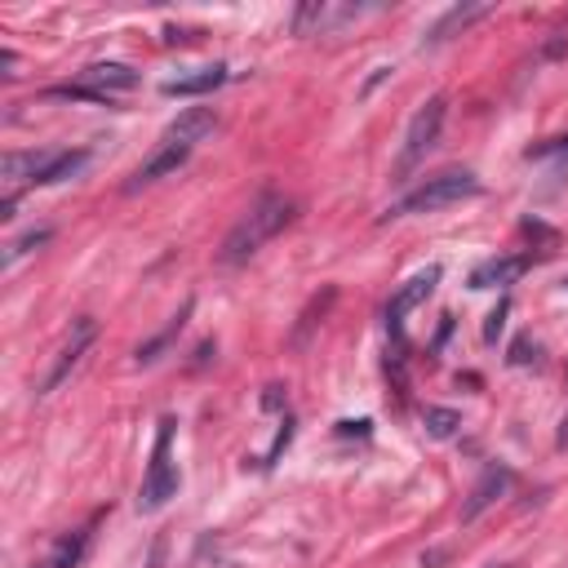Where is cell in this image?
<instances>
[{
    "mask_svg": "<svg viewBox=\"0 0 568 568\" xmlns=\"http://www.w3.org/2000/svg\"><path fill=\"white\" fill-rule=\"evenodd\" d=\"M173 417H160L155 426V444H151V462L142 475V493H138V510H160L173 493H178V466H173Z\"/></svg>",
    "mask_w": 568,
    "mask_h": 568,
    "instance_id": "3",
    "label": "cell"
},
{
    "mask_svg": "<svg viewBox=\"0 0 568 568\" xmlns=\"http://www.w3.org/2000/svg\"><path fill=\"white\" fill-rule=\"evenodd\" d=\"M470 195H479V178L466 173V169H448V173L426 178L417 191H408V195H404L399 204H390L386 213H390V217H399V213H435V209L462 204V200H470Z\"/></svg>",
    "mask_w": 568,
    "mask_h": 568,
    "instance_id": "2",
    "label": "cell"
},
{
    "mask_svg": "<svg viewBox=\"0 0 568 568\" xmlns=\"http://www.w3.org/2000/svg\"><path fill=\"white\" fill-rule=\"evenodd\" d=\"M528 160H550V155H568V133H559V138H546V142H532L528 151H524Z\"/></svg>",
    "mask_w": 568,
    "mask_h": 568,
    "instance_id": "18",
    "label": "cell"
},
{
    "mask_svg": "<svg viewBox=\"0 0 568 568\" xmlns=\"http://www.w3.org/2000/svg\"><path fill=\"white\" fill-rule=\"evenodd\" d=\"M186 164V146H160L138 173H133V182H129V191H138V186H151V182H160V178H169V173H178Z\"/></svg>",
    "mask_w": 568,
    "mask_h": 568,
    "instance_id": "13",
    "label": "cell"
},
{
    "mask_svg": "<svg viewBox=\"0 0 568 568\" xmlns=\"http://www.w3.org/2000/svg\"><path fill=\"white\" fill-rule=\"evenodd\" d=\"M501 315H506V306H497V311L488 315V328H484V337H488V342H493V337L501 333Z\"/></svg>",
    "mask_w": 568,
    "mask_h": 568,
    "instance_id": "20",
    "label": "cell"
},
{
    "mask_svg": "<svg viewBox=\"0 0 568 568\" xmlns=\"http://www.w3.org/2000/svg\"><path fill=\"white\" fill-rule=\"evenodd\" d=\"M422 422H426V430H430L435 439H448V435L462 426V417H457L453 408H426V417H422Z\"/></svg>",
    "mask_w": 568,
    "mask_h": 568,
    "instance_id": "17",
    "label": "cell"
},
{
    "mask_svg": "<svg viewBox=\"0 0 568 568\" xmlns=\"http://www.w3.org/2000/svg\"><path fill=\"white\" fill-rule=\"evenodd\" d=\"M364 13H373V9H355V4H302V9L293 13V27H297L302 36H324V31H333V27H342V22H355V18H364Z\"/></svg>",
    "mask_w": 568,
    "mask_h": 568,
    "instance_id": "8",
    "label": "cell"
},
{
    "mask_svg": "<svg viewBox=\"0 0 568 568\" xmlns=\"http://www.w3.org/2000/svg\"><path fill=\"white\" fill-rule=\"evenodd\" d=\"M528 271V257L524 253H506V257H488L470 271V288H506L515 284L519 275Z\"/></svg>",
    "mask_w": 568,
    "mask_h": 568,
    "instance_id": "10",
    "label": "cell"
},
{
    "mask_svg": "<svg viewBox=\"0 0 568 568\" xmlns=\"http://www.w3.org/2000/svg\"><path fill=\"white\" fill-rule=\"evenodd\" d=\"M439 129H444V98H430V102H422L413 111V120L404 129V146H399V160H395V182H408V173L439 142Z\"/></svg>",
    "mask_w": 568,
    "mask_h": 568,
    "instance_id": "4",
    "label": "cell"
},
{
    "mask_svg": "<svg viewBox=\"0 0 568 568\" xmlns=\"http://www.w3.org/2000/svg\"><path fill=\"white\" fill-rule=\"evenodd\" d=\"M226 67L222 62H213V67H195V71H186V75H173V80H164L160 89L169 93V98H195V93H213L217 84H226Z\"/></svg>",
    "mask_w": 568,
    "mask_h": 568,
    "instance_id": "11",
    "label": "cell"
},
{
    "mask_svg": "<svg viewBox=\"0 0 568 568\" xmlns=\"http://www.w3.org/2000/svg\"><path fill=\"white\" fill-rule=\"evenodd\" d=\"M293 222V200L288 195H275V191H266V195H257L248 209H244V217L226 231V240H222V266H240V262H248L266 240H275L284 226Z\"/></svg>",
    "mask_w": 568,
    "mask_h": 568,
    "instance_id": "1",
    "label": "cell"
},
{
    "mask_svg": "<svg viewBox=\"0 0 568 568\" xmlns=\"http://www.w3.org/2000/svg\"><path fill=\"white\" fill-rule=\"evenodd\" d=\"M44 240H49V231H31V235L13 240V244H9V253H4V266H13V262H18V257L31 248V244H44Z\"/></svg>",
    "mask_w": 568,
    "mask_h": 568,
    "instance_id": "19",
    "label": "cell"
},
{
    "mask_svg": "<svg viewBox=\"0 0 568 568\" xmlns=\"http://www.w3.org/2000/svg\"><path fill=\"white\" fill-rule=\"evenodd\" d=\"M488 13V4H453L430 31H426V44H439V40H448L453 31H462V27H470L475 18H484Z\"/></svg>",
    "mask_w": 568,
    "mask_h": 568,
    "instance_id": "14",
    "label": "cell"
},
{
    "mask_svg": "<svg viewBox=\"0 0 568 568\" xmlns=\"http://www.w3.org/2000/svg\"><path fill=\"white\" fill-rule=\"evenodd\" d=\"M80 89H89L93 93V102H111L115 93H129V89H138V71L133 67H124V62H93V67H84L80 71V80H75Z\"/></svg>",
    "mask_w": 568,
    "mask_h": 568,
    "instance_id": "6",
    "label": "cell"
},
{
    "mask_svg": "<svg viewBox=\"0 0 568 568\" xmlns=\"http://www.w3.org/2000/svg\"><path fill=\"white\" fill-rule=\"evenodd\" d=\"M435 284H439V266H426V271H417L413 280H404L399 288H395V297L386 302V324L399 333V324H404V315L413 311V306H422L430 293H435Z\"/></svg>",
    "mask_w": 568,
    "mask_h": 568,
    "instance_id": "7",
    "label": "cell"
},
{
    "mask_svg": "<svg viewBox=\"0 0 568 568\" xmlns=\"http://www.w3.org/2000/svg\"><path fill=\"white\" fill-rule=\"evenodd\" d=\"M186 315H191V302H186V306H182V311H178V315L169 320V328H164V333H160L155 342H146V346H138V364H151V359H155V355H160V351H164V346L173 342V333H178V328L186 324Z\"/></svg>",
    "mask_w": 568,
    "mask_h": 568,
    "instance_id": "16",
    "label": "cell"
},
{
    "mask_svg": "<svg viewBox=\"0 0 568 568\" xmlns=\"http://www.w3.org/2000/svg\"><path fill=\"white\" fill-rule=\"evenodd\" d=\"M506 488H510V470H506V466H488V470H484V479L470 488V501L462 506V519H475L479 510H488Z\"/></svg>",
    "mask_w": 568,
    "mask_h": 568,
    "instance_id": "12",
    "label": "cell"
},
{
    "mask_svg": "<svg viewBox=\"0 0 568 568\" xmlns=\"http://www.w3.org/2000/svg\"><path fill=\"white\" fill-rule=\"evenodd\" d=\"M493 568H510V564H493Z\"/></svg>",
    "mask_w": 568,
    "mask_h": 568,
    "instance_id": "21",
    "label": "cell"
},
{
    "mask_svg": "<svg viewBox=\"0 0 568 568\" xmlns=\"http://www.w3.org/2000/svg\"><path fill=\"white\" fill-rule=\"evenodd\" d=\"M213 129H217V115H213L209 106H186V111L164 129V142H169V146H186V151H191V146H195L200 138H209Z\"/></svg>",
    "mask_w": 568,
    "mask_h": 568,
    "instance_id": "9",
    "label": "cell"
},
{
    "mask_svg": "<svg viewBox=\"0 0 568 568\" xmlns=\"http://www.w3.org/2000/svg\"><path fill=\"white\" fill-rule=\"evenodd\" d=\"M93 337H98V320H93V315H80V320H71V328H67V337H62V346H58V355H53L49 373L40 377L36 395H49V390H58V386H62V382L75 373V364L84 359V351L93 346Z\"/></svg>",
    "mask_w": 568,
    "mask_h": 568,
    "instance_id": "5",
    "label": "cell"
},
{
    "mask_svg": "<svg viewBox=\"0 0 568 568\" xmlns=\"http://www.w3.org/2000/svg\"><path fill=\"white\" fill-rule=\"evenodd\" d=\"M84 164H89V151H58V160H53V169L44 173L40 186H53V182H62V178H75Z\"/></svg>",
    "mask_w": 568,
    "mask_h": 568,
    "instance_id": "15",
    "label": "cell"
}]
</instances>
